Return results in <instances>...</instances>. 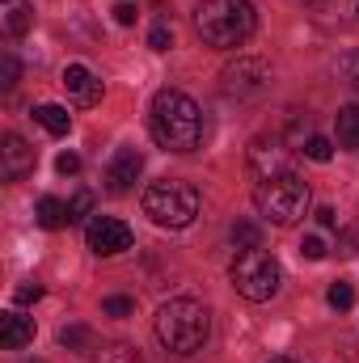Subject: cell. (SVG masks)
<instances>
[{
  "label": "cell",
  "mask_w": 359,
  "mask_h": 363,
  "mask_svg": "<svg viewBox=\"0 0 359 363\" xmlns=\"http://www.w3.org/2000/svg\"><path fill=\"white\" fill-rule=\"evenodd\" d=\"M228 279H233L237 296L263 304V300H270V296L279 291L283 271H279L275 254H267V250H241V254L233 258V267H228Z\"/></svg>",
  "instance_id": "6"
},
{
  "label": "cell",
  "mask_w": 359,
  "mask_h": 363,
  "mask_svg": "<svg viewBox=\"0 0 359 363\" xmlns=\"http://www.w3.org/2000/svg\"><path fill=\"white\" fill-rule=\"evenodd\" d=\"M13 300H17V304H34V300H43V283H34V279L21 283V287L13 291Z\"/></svg>",
  "instance_id": "28"
},
{
  "label": "cell",
  "mask_w": 359,
  "mask_h": 363,
  "mask_svg": "<svg viewBox=\"0 0 359 363\" xmlns=\"http://www.w3.org/2000/svg\"><path fill=\"white\" fill-rule=\"evenodd\" d=\"M144 216L161 228H186L199 216V190L190 182L161 178L144 190Z\"/></svg>",
  "instance_id": "5"
},
{
  "label": "cell",
  "mask_w": 359,
  "mask_h": 363,
  "mask_svg": "<svg viewBox=\"0 0 359 363\" xmlns=\"http://www.w3.org/2000/svg\"><path fill=\"white\" fill-rule=\"evenodd\" d=\"M89 211H93V194H89V190H81V194L68 203V220H72V224H81Z\"/></svg>",
  "instance_id": "26"
},
{
  "label": "cell",
  "mask_w": 359,
  "mask_h": 363,
  "mask_svg": "<svg viewBox=\"0 0 359 363\" xmlns=\"http://www.w3.org/2000/svg\"><path fill=\"white\" fill-rule=\"evenodd\" d=\"M140 169H144V157L136 152V148H118L114 157H110V165H106V186H110V194H127L136 178H140Z\"/></svg>",
  "instance_id": "11"
},
{
  "label": "cell",
  "mask_w": 359,
  "mask_h": 363,
  "mask_svg": "<svg viewBox=\"0 0 359 363\" xmlns=\"http://www.w3.org/2000/svg\"><path fill=\"white\" fill-rule=\"evenodd\" d=\"M34 342V317H26V313H4L0 317V347L4 351H21V347H30Z\"/></svg>",
  "instance_id": "13"
},
{
  "label": "cell",
  "mask_w": 359,
  "mask_h": 363,
  "mask_svg": "<svg viewBox=\"0 0 359 363\" xmlns=\"http://www.w3.org/2000/svg\"><path fill=\"white\" fill-rule=\"evenodd\" d=\"M334 131H338V144L359 152V106H343L334 114Z\"/></svg>",
  "instance_id": "15"
},
{
  "label": "cell",
  "mask_w": 359,
  "mask_h": 363,
  "mask_svg": "<svg viewBox=\"0 0 359 363\" xmlns=\"http://www.w3.org/2000/svg\"><path fill=\"white\" fill-rule=\"evenodd\" d=\"M93 363H144V359H140V351L131 342H110V347H101L93 355Z\"/></svg>",
  "instance_id": "18"
},
{
  "label": "cell",
  "mask_w": 359,
  "mask_h": 363,
  "mask_svg": "<svg viewBox=\"0 0 359 363\" xmlns=\"http://www.w3.org/2000/svg\"><path fill=\"white\" fill-rule=\"evenodd\" d=\"M0 21H4V34L9 38H21L34 26V4L30 0H4L0 4Z\"/></svg>",
  "instance_id": "14"
},
{
  "label": "cell",
  "mask_w": 359,
  "mask_h": 363,
  "mask_svg": "<svg viewBox=\"0 0 359 363\" xmlns=\"http://www.w3.org/2000/svg\"><path fill=\"white\" fill-rule=\"evenodd\" d=\"M304 157H309V161H317V165H326V161L334 157V144H330L326 135H309V144H304Z\"/></svg>",
  "instance_id": "21"
},
{
  "label": "cell",
  "mask_w": 359,
  "mask_h": 363,
  "mask_svg": "<svg viewBox=\"0 0 359 363\" xmlns=\"http://www.w3.org/2000/svg\"><path fill=\"white\" fill-rule=\"evenodd\" d=\"M34 216H38L43 228H64V224H72V220H68V203H60L55 194H43L38 207H34Z\"/></svg>",
  "instance_id": "16"
},
{
  "label": "cell",
  "mask_w": 359,
  "mask_h": 363,
  "mask_svg": "<svg viewBox=\"0 0 359 363\" xmlns=\"http://www.w3.org/2000/svg\"><path fill=\"white\" fill-rule=\"evenodd\" d=\"M211 334V313L207 304L178 296V300H165L157 308V338L170 355H194Z\"/></svg>",
  "instance_id": "3"
},
{
  "label": "cell",
  "mask_w": 359,
  "mask_h": 363,
  "mask_svg": "<svg viewBox=\"0 0 359 363\" xmlns=\"http://www.w3.org/2000/svg\"><path fill=\"white\" fill-rule=\"evenodd\" d=\"M148 131L165 152H194L203 144V110L186 93L161 89L148 110Z\"/></svg>",
  "instance_id": "1"
},
{
  "label": "cell",
  "mask_w": 359,
  "mask_h": 363,
  "mask_svg": "<svg viewBox=\"0 0 359 363\" xmlns=\"http://www.w3.org/2000/svg\"><path fill=\"white\" fill-rule=\"evenodd\" d=\"M250 169L258 174V178H275V174H292L287 169V148H283V140H275V135H263V140H254L250 144Z\"/></svg>",
  "instance_id": "9"
},
{
  "label": "cell",
  "mask_w": 359,
  "mask_h": 363,
  "mask_svg": "<svg viewBox=\"0 0 359 363\" xmlns=\"http://www.w3.org/2000/svg\"><path fill=\"white\" fill-rule=\"evenodd\" d=\"M334 72H338L347 85H355L359 89V51H343V55L334 60Z\"/></svg>",
  "instance_id": "19"
},
{
  "label": "cell",
  "mask_w": 359,
  "mask_h": 363,
  "mask_svg": "<svg viewBox=\"0 0 359 363\" xmlns=\"http://www.w3.org/2000/svg\"><path fill=\"white\" fill-rule=\"evenodd\" d=\"M0 68H4V89H13V85H17V77H21V68H17L13 51H4V64H0Z\"/></svg>",
  "instance_id": "30"
},
{
  "label": "cell",
  "mask_w": 359,
  "mask_h": 363,
  "mask_svg": "<svg viewBox=\"0 0 359 363\" xmlns=\"http://www.w3.org/2000/svg\"><path fill=\"white\" fill-rule=\"evenodd\" d=\"M254 207H258V216H267L270 224L292 228L296 220L309 216V182L296 178V174L263 178L254 186Z\"/></svg>",
  "instance_id": "4"
},
{
  "label": "cell",
  "mask_w": 359,
  "mask_h": 363,
  "mask_svg": "<svg viewBox=\"0 0 359 363\" xmlns=\"http://www.w3.org/2000/svg\"><path fill=\"white\" fill-rule=\"evenodd\" d=\"M60 342H64L68 351H85V347L93 342V334H89V325H72V330L60 334Z\"/></svg>",
  "instance_id": "22"
},
{
  "label": "cell",
  "mask_w": 359,
  "mask_h": 363,
  "mask_svg": "<svg viewBox=\"0 0 359 363\" xmlns=\"http://www.w3.org/2000/svg\"><path fill=\"white\" fill-rule=\"evenodd\" d=\"M254 30H258V9L250 0H199L194 4V34L216 51H233L250 43Z\"/></svg>",
  "instance_id": "2"
},
{
  "label": "cell",
  "mask_w": 359,
  "mask_h": 363,
  "mask_svg": "<svg viewBox=\"0 0 359 363\" xmlns=\"http://www.w3.org/2000/svg\"><path fill=\"white\" fill-rule=\"evenodd\" d=\"M114 21L118 26H136V4H114Z\"/></svg>",
  "instance_id": "32"
},
{
  "label": "cell",
  "mask_w": 359,
  "mask_h": 363,
  "mask_svg": "<svg viewBox=\"0 0 359 363\" xmlns=\"http://www.w3.org/2000/svg\"><path fill=\"white\" fill-rule=\"evenodd\" d=\"M34 118H38L51 135H68V131H72V114H68L64 106H51V101H47V106L34 110Z\"/></svg>",
  "instance_id": "17"
},
{
  "label": "cell",
  "mask_w": 359,
  "mask_h": 363,
  "mask_svg": "<svg viewBox=\"0 0 359 363\" xmlns=\"http://www.w3.org/2000/svg\"><path fill=\"white\" fill-rule=\"evenodd\" d=\"M326 254H330V245H326V241H321L317 233H309V237L300 241V258H309V262H321Z\"/></svg>",
  "instance_id": "24"
},
{
  "label": "cell",
  "mask_w": 359,
  "mask_h": 363,
  "mask_svg": "<svg viewBox=\"0 0 359 363\" xmlns=\"http://www.w3.org/2000/svg\"><path fill=\"white\" fill-rule=\"evenodd\" d=\"M233 245L237 250H258V228L254 224H237L233 228Z\"/></svg>",
  "instance_id": "27"
},
{
  "label": "cell",
  "mask_w": 359,
  "mask_h": 363,
  "mask_svg": "<svg viewBox=\"0 0 359 363\" xmlns=\"http://www.w3.org/2000/svg\"><path fill=\"white\" fill-rule=\"evenodd\" d=\"M326 300H330V308H338V313H343V308H351V304H355V287L338 279V283H330V291H326Z\"/></svg>",
  "instance_id": "20"
},
{
  "label": "cell",
  "mask_w": 359,
  "mask_h": 363,
  "mask_svg": "<svg viewBox=\"0 0 359 363\" xmlns=\"http://www.w3.org/2000/svg\"><path fill=\"white\" fill-rule=\"evenodd\" d=\"M101 313H106V317H131V313H136V300H131V296H110V300L101 304Z\"/></svg>",
  "instance_id": "25"
},
{
  "label": "cell",
  "mask_w": 359,
  "mask_h": 363,
  "mask_svg": "<svg viewBox=\"0 0 359 363\" xmlns=\"http://www.w3.org/2000/svg\"><path fill=\"white\" fill-rule=\"evenodd\" d=\"M64 89H68V97L77 106H97L101 101V81L93 77L85 64H68L64 68Z\"/></svg>",
  "instance_id": "12"
},
{
  "label": "cell",
  "mask_w": 359,
  "mask_h": 363,
  "mask_svg": "<svg viewBox=\"0 0 359 363\" xmlns=\"http://www.w3.org/2000/svg\"><path fill=\"white\" fill-rule=\"evenodd\" d=\"M55 169L68 178V174H77V169H81V157H77V152H60V157H55Z\"/></svg>",
  "instance_id": "31"
},
{
  "label": "cell",
  "mask_w": 359,
  "mask_h": 363,
  "mask_svg": "<svg viewBox=\"0 0 359 363\" xmlns=\"http://www.w3.org/2000/svg\"><path fill=\"white\" fill-rule=\"evenodd\" d=\"M338 254H343V258H355L359 254V220H351V224L338 233Z\"/></svg>",
  "instance_id": "23"
},
{
  "label": "cell",
  "mask_w": 359,
  "mask_h": 363,
  "mask_svg": "<svg viewBox=\"0 0 359 363\" xmlns=\"http://www.w3.org/2000/svg\"><path fill=\"white\" fill-rule=\"evenodd\" d=\"M317 220H321V228H338V216H334V207H317Z\"/></svg>",
  "instance_id": "33"
},
{
  "label": "cell",
  "mask_w": 359,
  "mask_h": 363,
  "mask_svg": "<svg viewBox=\"0 0 359 363\" xmlns=\"http://www.w3.org/2000/svg\"><path fill=\"white\" fill-rule=\"evenodd\" d=\"M34 161H38V152L21 135H4V148H0V174H4V182H21L26 174H34Z\"/></svg>",
  "instance_id": "10"
},
{
  "label": "cell",
  "mask_w": 359,
  "mask_h": 363,
  "mask_svg": "<svg viewBox=\"0 0 359 363\" xmlns=\"http://www.w3.org/2000/svg\"><path fill=\"white\" fill-rule=\"evenodd\" d=\"M170 43H174V38H170V26H153V30H148V47H153V51H170Z\"/></svg>",
  "instance_id": "29"
},
{
  "label": "cell",
  "mask_w": 359,
  "mask_h": 363,
  "mask_svg": "<svg viewBox=\"0 0 359 363\" xmlns=\"http://www.w3.org/2000/svg\"><path fill=\"white\" fill-rule=\"evenodd\" d=\"M131 241H136V233L123 220H114V216H93L89 228H85V245L97 258H114V254L131 250Z\"/></svg>",
  "instance_id": "8"
},
{
  "label": "cell",
  "mask_w": 359,
  "mask_h": 363,
  "mask_svg": "<svg viewBox=\"0 0 359 363\" xmlns=\"http://www.w3.org/2000/svg\"><path fill=\"white\" fill-rule=\"evenodd\" d=\"M270 89V64L258 55H237L220 72V93L224 97H263Z\"/></svg>",
  "instance_id": "7"
},
{
  "label": "cell",
  "mask_w": 359,
  "mask_h": 363,
  "mask_svg": "<svg viewBox=\"0 0 359 363\" xmlns=\"http://www.w3.org/2000/svg\"><path fill=\"white\" fill-rule=\"evenodd\" d=\"M270 363H300V359H287V355H279V359H270Z\"/></svg>",
  "instance_id": "34"
},
{
  "label": "cell",
  "mask_w": 359,
  "mask_h": 363,
  "mask_svg": "<svg viewBox=\"0 0 359 363\" xmlns=\"http://www.w3.org/2000/svg\"><path fill=\"white\" fill-rule=\"evenodd\" d=\"M304 4H317V0H304Z\"/></svg>",
  "instance_id": "35"
}]
</instances>
